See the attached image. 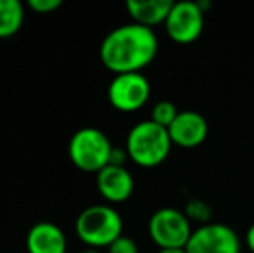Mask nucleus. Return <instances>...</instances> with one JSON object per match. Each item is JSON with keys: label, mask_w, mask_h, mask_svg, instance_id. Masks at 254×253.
I'll return each mask as SVG.
<instances>
[{"label": "nucleus", "mask_w": 254, "mask_h": 253, "mask_svg": "<svg viewBox=\"0 0 254 253\" xmlns=\"http://www.w3.org/2000/svg\"><path fill=\"white\" fill-rule=\"evenodd\" d=\"M159 42L152 28L128 23L114 28L101 44V61L114 75L140 73L142 68L154 61Z\"/></svg>", "instance_id": "nucleus-1"}, {"label": "nucleus", "mask_w": 254, "mask_h": 253, "mask_svg": "<svg viewBox=\"0 0 254 253\" xmlns=\"http://www.w3.org/2000/svg\"><path fill=\"white\" fill-rule=\"evenodd\" d=\"M170 132L168 128L157 125L152 120L138 122L131 127L127 137V153L128 158L138 167L152 169L168 158L171 151Z\"/></svg>", "instance_id": "nucleus-2"}, {"label": "nucleus", "mask_w": 254, "mask_h": 253, "mask_svg": "<svg viewBox=\"0 0 254 253\" xmlns=\"http://www.w3.org/2000/svg\"><path fill=\"white\" fill-rule=\"evenodd\" d=\"M74 229L85 245L90 248H102L123 236V219L113 206L92 205L78 215Z\"/></svg>", "instance_id": "nucleus-3"}, {"label": "nucleus", "mask_w": 254, "mask_h": 253, "mask_svg": "<svg viewBox=\"0 0 254 253\" xmlns=\"http://www.w3.org/2000/svg\"><path fill=\"white\" fill-rule=\"evenodd\" d=\"M113 149L109 137L95 127H83L76 130L67 146L73 165L83 172L95 173L111 163Z\"/></svg>", "instance_id": "nucleus-4"}, {"label": "nucleus", "mask_w": 254, "mask_h": 253, "mask_svg": "<svg viewBox=\"0 0 254 253\" xmlns=\"http://www.w3.org/2000/svg\"><path fill=\"white\" fill-rule=\"evenodd\" d=\"M190 220L182 210L164 206L149 219V236L161 250L164 248H185L192 236Z\"/></svg>", "instance_id": "nucleus-5"}, {"label": "nucleus", "mask_w": 254, "mask_h": 253, "mask_svg": "<svg viewBox=\"0 0 254 253\" xmlns=\"http://www.w3.org/2000/svg\"><path fill=\"white\" fill-rule=\"evenodd\" d=\"M151 97V84L140 73L114 75L107 87V99L116 109L123 113H131L145 106Z\"/></svg>", "instance_id": "nucleus-6"}, {"label": "nucleus", "mask_w": 254, "mask_h": 253, "mask_svg": "<svg viewBox=\"0 0 254 253\" xmlns=\"http://www.w3.org/2000/svg\"><path fill=\"white\" fill-rule=\"evenodd\" d=\"M164 28H166L168 37L175 44H194L204 30V12L197 5V2H190V0L175 2L164 23Z\"/></svg>", "instance_id": "nucleus-7"}, {"label": "nucleus", "mask_w": 254, "mask_h": 253, "mask_svg": "<svg viewBox=\"0 0 254 253\" xmlns=\"http://www.w3.org/2000/svg\"><path fill=\"white\" fill-rule=\"evenodd\" d=\"M187 253H241V240L232 227L209 222L199 226L189 240Z\"/></svg>", "instance_id": "nucleus-8"}, {"label": "nucleus", "mask_w": 254, "mask_h": 253, "mask_svg": "<svg viewBox=\"0 0 254 253\" xmlns=\"http://www.w3.org/2000/svg\"><path fill=\"white\" fill-rule=\"evenodd\" d=\"M168 132H170V139L173 144L190 149L197 148L206 141L209 127L201 113L187 109V111L178 113L177 120L171 123Z\"/></svg>", "instance_id": "nucleus-9"}, {"label": "nucleus", "mask_w": 254, "mask_h": 253, "mask_svg": "<svg viewBox=\"0 0 254 253\" xmlns=\"http://www.w3.org/2000/svg\"><path fill=\"white\" fill-rule=\"evenodd\" d=\"M97 189L111 203H123L133 194L135 180L128 169L107 165L97 173Z\"/></svg>", "instance_id": "nucleus-10"}, {"label": "nucleus", "mask_w": 254, "mask_h": 253, "mask_svg": "<svg viewBox=\"0 0 254 253\" xmlns=\"http://www.w3.org/2000/svg\"><path fill=\"white\" fill-rule=\"evenodd\" d=\"M30 253H66V236L54 222H38L26 236Z\"/></svg>", "instance_id": "nucleus-11"}, {"label": "nucleus", "mask_w": 254, "mask_h": 253, "mask_svg": "<svg viewBox=\"0 0 254 253\" xmlns=\"http://www.w3.org/2000/svg\"><path fill=\"white\" fill-rule=\"evenodd\" d=\"M173 3V0H128L127 10L133 23L152 28L166 23Z\"/></svg>", "instance_id": "nucleus-12"}, {"label": "nucleus", "mask_w": 254, "mask_h": 253, "mask_svg": "<svg viewBox=\"0 0 254 253\" xmlns=\"http://www.w3.org/2000/svg\"><path fill=\"white\" fill-rule=\"evenodd\" d=\"M24 21V7L19 0H0V38L12 37Z\"/></svg>", "instance_id": "nucleus-13"}, {"label": "nucleus", "mask_w": 254, "mask_h": 253, "mask_svg": "<svg viewBox=\"0 0 254 253\" xmlns=\"http://www.w3.org/2000/svg\"><path fill=\"white\" fill-rule=\"evenodd\" d=\"M178 109L177 106L173 104V102L170 101H159L154 104L152 111H151V120L154 123H157V125L164 127V128H170L171 123L177 120L178 116Z\"/></svg>", "instance_id": "nucleus-14"}, {"label": "nucleus", "mask_w": 254, "mask_h": 253, "mask_svg": "<svg viewBox=\"0 0 254 253\" xmlns=\"http://www.w3.org/2000/svg\"><path fill=\"white\" fill-rule=\"evenodd\" d=\"M184 213L187 215L189 220H195V222H199L201 226H204V224H209L211 215H213V210H211V206L207 205L206 201L194 198L185 205Z\"/></svg>", "instance_id": "nucleus-15"}, {"label": "nucleus", "mask_w": 254, "mask_h": 253, "mask_svg": "<svg viewBox=\"0 0 254 253\" xmlns=\"http://www.w3.org/2000/svg\"><path fill=\"white\" fill-rule=\"evenodd\" d=\"M107 253H138V247L131 238L120 236L114 243L107 247Z\"/></svg>", "instance_id": "nucleus-16"}, {"label": "nucleus", "mask_w": 254, "mask_h": 253, "mask_svg": "<svg viewBox=\"0 0 254 253\" xmlns=\"http://www.w3.org/2000/svg\"><path fill=\"white\" fill-rule=\"evenodd\" d=\"M61 5H63V0H28V7L40 14L52 12V10L59 9Z\"/></svg>", "instance_id": "nucleus-17"}, {"label": "nucleus", "mask_w": 254, "mask_h": 253, "mask_svg": "<svg viewBox=\"0 0 254 253\" xmlns=\"http://www.w3.org/2000/svg\"><path fill=\"white\" fill-rule=\"evenodd\" d=\"M246 245H248V248L254 253V222L251 224V227L248 229V233H246Z\"/></svg>", "instance_id": "nucleus-18"}, {"label": "nucleus", "mask_w": 254, "mask_h": 253, "mask_svg": "<svg viewBox=\"0 0 254 253\" xmlns=\"http://www.w3.org/2000/svg\"><path fill=\"white\" fill-rule=\"evenodd\" d=\"M157 253H187L185 248H164V250H159Z\"/></svg>", "instance_id": "nucleus-19"}, {"label": "nucleus", "mask_w": 254, "mask_h": 253, "mask_svg": "<svg viewBox=\"0 0 254 253\" xmlns=\"http://www.w3.org/2000/svg\"><path fill=\"white\" fill-rule=\"evenodd\" d=\"M81 253H104V252H101L99 248H88V250H83Z\"/></svg>", "instance_id": "nucleus-20"}]
</instances>
